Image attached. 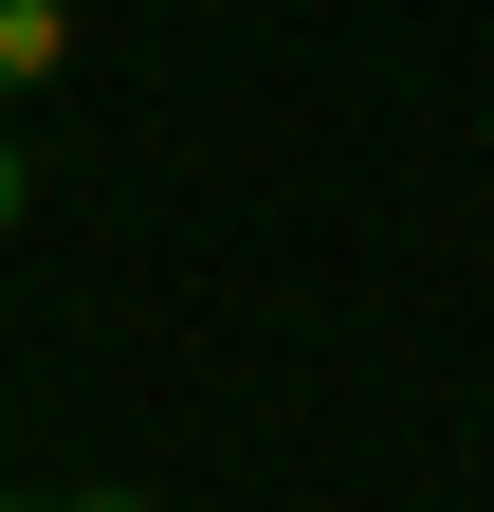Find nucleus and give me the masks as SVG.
Returning a JSON list of instances; mask_svg holds the SVG:
<instances>
[{"instance_id":"1","label":"nucleus","mask_w":494,"mask_h":512,"mask_svg":"<svg viewBox=\"0 0 494 512\" xmlns=\"http://www.w3.org/2000/svg\"><path fill=\"white\" fill-rule=\"evenodd\" d=\"M74 74V0H0V110Z\"/></svg>"},{"instance_id":"2","label":"nucleus","mask_w":494,"mask_h":512,"mask_svg":"<svg viewBox=\"0 0 494 512\" xmlns=\"http://www.w3.org/2000/svg\"><path fill=\"white\" fill-rule=\"evenodd\" d=\"M19 202H37V183H19V128H0V238H19Z\"/></svg>"},{"instance_id":"3","label":"nucleus","mask_w":494,"mask_h":512,"mask_svg":"<svg viewBox=\"0 0 494 512\" xmlns=\"http://www.w3.org/2000/svg\"><path fill=\"white\" fill-rule=\"evenodd\" d=\"M74 512H147V494H129V476H92V494H74Z\"/></svg>"},{"instance_id":"4","label":"nucleus","mask_w":494,"mask_h":512,"mask_svg":"<svg viewBox=\"0 0 494 512\" xmlns=\"http://www.w3.org/2000/svg\"><path fill=\"white\" fill-rule=\"evenodd\" d=\"M0 512H37V494H0ZM55 512H74V494H55Z\"/></svg>"}]
</instances>
